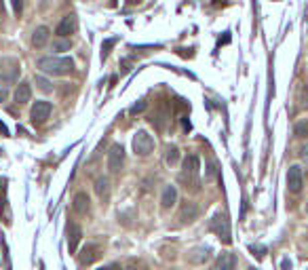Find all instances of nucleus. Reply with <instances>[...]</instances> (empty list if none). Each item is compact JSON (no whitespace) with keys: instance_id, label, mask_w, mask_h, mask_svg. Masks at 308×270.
Wrapping results in <instances>:
<instances>
[{"instance_id":"1","label":"nucleus","mask_w":308,"mask_h":270,"mask_svg":"<svg viewBox=\"0 0 308 270\" xmlns=\"http://www.w3.org/2000/svg\"><path fill=\"white\" fill-rule=\"evenodd\" d=\"M36 66L49 76H66L74 70V61L70 57H40Z\"/></svg>"},{"instance_id":"2","label":"nucleus","mask_w":308,"mask_h":270,"mask_svg":"<svg viewBox=\"0 0 308 270\" xmlns=\"http://www.w3.org/2000/svg\"><path fill=\"white\" fill-rule=\"evenodd\" d=\"M199 169H201V163L199 158L195 154H188L186 158H184V171L180 175V182L186 184V190L190 188L192 192H199L201 190V182H199Z\"/></svg>"},{"instance_id":"3","label":"nucleus","mask_w":308,"mask_h":270,"mask_svg":"<svg viewBox=\"0 0 308 270\" xmlns=\"http://www.w3.org/2000/svg\"><path fill=\"white\" fill-rule=\"evenodd\" d=\"M209 228L213 230L217 235V239L222 243H226V245L232 241V237H230V224H228L226 213H215L213 220H211V224H209Z\"/></svg>"},{"instance_id":"4","label":"nucleus","mask_w":308,"mask_h":270,"mask_svg":"<svg viewBox=\"0 0 308 270\" xmlns=\"http://www.w3.org/2000/svg\"><path fill=\"white\" fill-rule=\"evenodd\" d=\"M154 150V139H152V135L144 131V129H139L135 135H133V152L139 156H148L150 152Z\"/></svg>"},{"instance_id":"5","label":"nucleus","mask_w":308,"mask_h":270,"mask_svg":"<svg viewBox=\"0 0 308 270\" xmlns=\"http://www.w3.org/2000/svg\"><path fill=\"white\" fill-rule=\"evenodd\" d=\"M122 163H125V150L120 143H112L108 150V171L110 173H118Z\"/></svg>"},{"instance_id":"6","label":"nucleus","mask_w":308,"mask_h":270,"mask_svg":"<svg viewBox=\"0 0 308 270\" xmlns=\"http://www.w3.org/2000/svg\"><path fill=\"white\" fill-rule=\"evenodd\" d=\"M51 110H53V106L51 102H36L32 106V110H30V119L34 125H42V123H47V119L51 116Z\"/></svg>"},{"instance_id":"7","label":"nucleus","mask_w":308,"mask_h":270,"mask_svg":"<svg viewBox=\"0 0 308 270\" xmlns=\"http://www.w3.org/2000/svg\"><path fill=\"white\" fill-rule=\"evenodd\" d=\"M302 186H304V177H302V169L294 165V167H289L287 171V188H289V192H294L298 194L302 190Z\"/></svg>"},{"instance_id":"8","label":"nucleus","mask_w":308,"mask_h":270,"mask_svg":"<svg viewBox=\"0 0 308 270\" xmlns=\"http://www.w3.org/2000/svg\"><path fill=\"white\" fill-rule=\"evenodd\" d=\"M76 32V17L74 15H66L64 19L59 21V25H57V30H55V34H57V38H66V36H70V34H74Z\"/></svg>"},{"instance_id":"9","label":"nucleus","mask_w":308,"mask_h":270,"mask_svg":"<svg viewBox=\"0 0 308 270\" xmlns=\"http://www.w3.org/2000/svg\"><path fill=\"white\" fill-rule=\"evenodd\" d=\"M81 237H83L81 226H78V224H68V251L70 254H76Z\"/></svg>"},{"instance_id":"10","label":"nucleus","mask_w":308,"mask_h":270,"mask_svg":"<svg viewBox=\"0 0 308 270\" xmlns=\"http://www.w3.org/2000/svg\"><path fill=\"white\" fill-rule=\"evenodd\" d=\"M199 218V207L197 203H192V201H186L182 205V209H180V222L182 224H190V222H195Z\"/></svg>"},{"instance_id":"11","label":"nucleus","mask_w":308,"mask_h":270,"mask_svg":"<svg viewBox=\"0 0 308 270\" xmlns=\"http://www.w3.org/2000/svg\"><path fill=\"white\" fill-rule=\"evenodd\" d=\"M72 209H74V213H78V215H87V213H89V209H91L89 196H87L85 192H78V194L74 196V201H72Z\"/></svg>"},{"instance_id":"12","label":"nucleus","mask_w":308,"mask_h":270,"mask_svg":"<svg viewBox=\"0 0 308 270\" xmlns=\"http://www.w3.org/2000/svg\"><path fill=\"white\" fill-rule=\"evenodd\" d=\"M178 203V188L175 186H165V190H163V196H161V207L163 209H171V207Z\"/></svg>"},{"instance_id":"13","label":"nucleus","mask_w":308,"mask_h":270,"mask_svg":"<svg viewBox=\"0 0 308 270\" xmlns=\"http://www.w3.org/2000/svg\"><path fill=\"white\" fill-rule=\"evenodd\" d=\"M49 36H51V30L47 28V25H38V28L34 30V34H32V44L36 49H42L49 42Z\"/></svg>"},{"instance_id":"14","label":"nucleus","mask_w":308,"mask_h":270,"mask_svg":"<svg viewBox=\"0 0 308 270\" xmlns=\"http://www.w3.org/2000/svg\"><path fill=\"white\" fill-rule=\"evenodd\" d=\"M213 270H236V256L228 254V251H226V254H219Z\"/></svg>"},{"instance_id":"15","label":"nucleus","mask_w":308,"mask_h":270,"mask_svg":"<svg viewBox=\"0 0 308 270\" xmlns=\"http://www.w3.org/2000/svg\"><path fill=\"white\" fill-rule=\"evenodd\" d=\"M32 100V87H30V83H19L17 85V89H15V102L17 104H28Z\"/></svg>"},{"instance_id":"16","label":"nucleus","mask_w":308,"mask_h":270,"mask_svg":"<svg viewBox=\"0 0 308 270\" xmlns=\"http://www.w3.org/2000/svg\"><path fill=\"white\" fill-rule=\"evenodd\" d=\"M17 76H19V64L13 59V64H11V68H8V72H0V85H13L15 80H17Z\"/></svg>"},{"instance_id":"17","label":"nucleus","mask_w":308,"mask_h":270,"mask_svg":"<svg viewBox=\"0 0 308 270\" xmlns=\"http://www.w3.org/2000/svg\"><path fill=\"white\" fill-rule=\"evenodd\" d=\"M209 254H211L209 247H197V249H192L190 254H188V262H192V264H203L205 260L209 258Z\"/></svg>"},{"instance_id":"18","label":"nucleus","mask_w":308,"mask_h":270,"mask_svg":"<svg viewBox=\"0 0 308 270\" xmlns=\"http://www.w3.org/2000/svg\"><path fill=\"white\" fill-rule=\"evenodd\" d=\"M95 192H98V196L105 203L110 199V184H108V179L105 177H98L95 179Z\"/></svg>"},{"instance_id":"19","label":"nucleus","mask_w":308,"mask_h":270,"mask_svg":"<svg viewBox=\"0 0 308 270\" xmlns=\"http://www.w3.org/2000/svg\"><path fill=\"white\" fill-rule=\"evenodd\" d=\"M100 258V247L98 245H87L83 249V256H81V264H91L95 260Z\"/></svg>"},{"instance_id":"20","label":"nucleus","mask_w":308,"mask_h":270,"mask_svg":"<svg viewBox=\"0 0 308 270\" xmlns=\"http://www.w3.org/2000/svg\"><path fill=\"white\" fill-rule=\"evenodd\" d=\"M178 160H180L178 146H169V148H167V154H165V163L169 167H173V165H178Z\"/></svg>"},{"instance_id":"21","label":"nucleus","mask_w":308,"mask_h":270,"mask_svg":"<svg viewBox=\"0 0 308 270\" xmlns=\"http://www.w3.org/2000/svg\"><path fill=\"white\" fill-rule=\"evenodd\" d=\"M294 135H296V137H300V139H308V119L298 121V123H296Z\"/></svg>"},{"instance_id":"22","label":"nucleus","mask_w":308,"mask_h":270,"mask_svg":"<svg viewBox=\"0 0 308 270\" xmlns=\"http://www.w3.org/2000/svg\"><path fill=\"white\" fill-rule=\"evenodd\" d=\"M70 47H72V42L66 40V38H57V40H53V51H55V53L70 51Z\"/></svg>"},{"instance_id":"23","label":"nucleus","mask_w":308,"mask_h":270,"mask_svg":"<svg viewBox=\"0 0 308 270\" xmlns=\"http://www.w3.org/2000/svg\"><path fill=\"white\" fill-rule=\"evenodd\" d=\"M36 85H38L40 91H45V93L53 91V87L49 85V80H47V78H42V76H36Z\"/></svg>"},{"instance_id":"24","label":"nucleus","mask_w":308,"mask_h":270,"mask_svg":"<svg viewBox=\"0 0 308 270\" xmlns=\"http://www.w3.org/2000/svg\"><path fill=\"white\" fill-rule=\"evenodd\" d=\"M114 42H116V38H110V40H105V42L102 44V59L108 57V53H110V49H112Z\"/></svg>"},{"instance_id":"25","label":"nucleus","mask_w":308,"mask_h":270,"mask_svg":"<svg viewBox=\"0 0 308 270\" xmlns=\"http://www.w3.org/2000/svg\"><path fill=\"white\" fill-rule=\"evenodd\" d=\"M215 177H217V165L215 163H209V167H207V179H209V182H213Z\"/></svg>"},{"instance_id":"26","label":"nucleus","mask_w":308,"mask_h":270,"mask_svg":"<svg viewBox=\"0 0 308 270\" xmlns=\"http://www.w3.org/2000/svg\"><path fill=\"white\" fill-rule=\"evenodd\" d=\"M11 2H13V11H15V15L19 17L21 11H23V0H11Z\"/></svg>"},{"instance_id":"27","label":"nucleus","mask_w":308,"mask_h":270,"mask_svg":"<svg viewBox=\"0 0 308 270\" xmlns=\"http://www.w3.org/2000/svg\"><path fill=\"white\" fill-rule=\"evenodd\" d=\"M142 110H146V102H139V104H135L133 108H131V114H137V112H142Z\"/></svg>"},{"instance_id":"28","label":"nucleus","mask_w":308,"mask_h":270,"mask_svg":"<svg viewBox=\"0 0 308 270\" xmlns=\"http://www.w3.org/2000/svg\"><path fill=\"white\" fill-rule=\"evenodd\" d=\"M300 158H302V160H306V163H308V143H306V146H302V148H300Z\"/></svg>"},{"instance_id":"29","label":"nucleus","mask_w":308,"mask_h":270,"mask_svg":"<svg viewBox=\"0 0 308 270\" xmlns=\"http://www.w3.org/2000/svg\"><path fill=\"white\" fill-rule=\"evenodd\" d=\"M302 106L308 110V87H304V91H302Z\"/></svg>"},{"instance_id":"30","label":"nucleus","mask_w":308,"mask_h":270,"mask_svg":"<svg viewBox=\"0 0 308 270\" xmlns=\"http://www.w3.org/2000/svg\"><path fill=\"white\" fill-rule=\"evenodd\" d=\"M6 97H8V91H6L4 87H0V104L6 102Z\"/></svg>"},{"instance_id":"31","label":"nucleus","mask_w":308,"mask_h":270,"mask_svg":"<svg viewBox=\"0 0 308 270\" xmlns=\"http://www.w3.org/2000/svg\"><path fill=\"white\" fill-rule=\"evenodd\" d=\"M98 270H120V266H118V264H108V266H102V268H98Z\"/></svg>"},{"instance_id":"32","label":"nucleus","mask_w":308,"mask_h":270,"mask_svg":"<svg viewBox=\"0 0 308 270\" xmlns=\"http://www.w3.org/2000/svg\"><path fill=\"white\" fill-rule=\"evenodd\" d=\"M251 251H258V256L262 258V256H264V251H266V249H264V247H256V245H251Z\"/></svg>"},{"instance_id":"33","label":"nucleus","mask_w":308,"mask_h":270,"mask_svg":"<svg viewBox=\"0 0 308 270\" xmlns=\"http://www.w3.org/2000/svg\"><path fill=\"white\" fill-rule=\"evenodd\" d=\"M283 268H285V270H289V268H292V264H289L287 260H283Z\"/></svg>"},{"instance_id":"34","label":"nucleus","mask_w":308,"mask_h":270,"mask_svg":"<svg viewBox=\"0 0 308 270\" xmlns=\"http://www.w3.org/2000/svg\"><path fill=\"white\" fill-rule=\"evenodd\" d=\"M4 15V6H2V0H0V17Z\"/></svg>"},{"instance_id":"35","label":"nucleus","mask_w":308,"mask_h":270,"mask_svg":"<svg viewBox=\"0 0 308 270\" xmlns=\"http://www.w3.org/2000/svg\"><path fill=\"white\" fill-rule=\"evenodd\" d=\"M129 4H137V2H142V0H127Z\"/></svg>"},{"instance_id":"36","label":"nucleus","mask_w":308,"mask_h":270,"mask_svg":"<svg viewBox=\"0 0 308 270\" xmlns=\"http://www.w3.org/2000/svg\"><path fill=\"white\" fill-rule=\"evenodd\" d=\"M0 131H2V133L6 135V127H4V125H2V123H0Z\"/></svg>"},{"instance_id":"37","label":"nucleus","mask_w":308,"mask_h":270,"mask_svg":"<svg viewBox=\"0 0 308 270\" xmlns=\"http://www.w3.org/2000/svg\"><path fill=\"white\" fill-rule=\"evenodd\" d=\"M306 213H308V205H306Z\"/></svg>"},{"instance_id":"38","label":"nucleus","mask_w":308,"mask_h":270,"mask_svg":"<svg viewBox=\"0 0 308 270\" xmlns=\"http://www.w3.org/2000/svg\"><path fill=\"white\" fill-rule=\"evenodd\" d=\"M249 270H256V268H249Z\"/></svg>"}]
</instances>
